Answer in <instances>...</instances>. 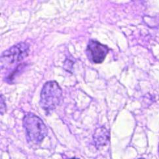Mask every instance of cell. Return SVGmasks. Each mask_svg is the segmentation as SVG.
Segmentation results:
<instances>
[{"mask_svg": "<svg viewBox=\"0 0 159 159\" xmlns=\"http://www.w3.org/2000/svg\"><path fill=\"white\" fill-rule=\"evenodd\" d=\"M29 51L30 47L26 43H20L13 46L3 52L1 57L2 65L3 64V66H8L20 62L28 56Z\"/></svg>", "mask_w": 159, "mask_h": 159, "instance_id": "obj_3", "label": "cell"}, {"mask_svg": "<svg viewBox=\"0 0 159 159\" xmlns=\"http://www.w3.org/2000/svg\"><path fill=\"white\" fill-rule=\"evenodd\" d=\"M109 53L107 46L100 43L96 40L90 39L87 48V54L89 59L94 64H101L105 60Z\"/></svg>", "mask_w": 159, "mask_h": 159, "instance_id": "obj_4", "label": "cell"}, {"mask_svg": "<svg viewBox=\"0 0 159 159\" xmlns=\"http://www.w3.org/2000/svg\"><path fill=\"white\" fill-rule=\"evenodd\" d=\"M6 111V106H5V100L3 98V96L2 94H1V113L3 115Z\"/></svg>", "mask_w": 159, "mask_h": 159, "instance_id": "obj_6", "label": "cell"}, {"mask_svg": "<svg viewBox=\"0 0 159 159\" xmlns=\"http://www.w3.org/2000/svg\"><path fill=\"white\" fill-rule=\"evenodd\" d=\"M139 159H144V158H139Z\"/></svg>", "mask_w": 159, "mask_h": 159, "instance_id": "obj_9", "label": "cell"}, {"mask_svg": "<svg viewBox=\"0 0 159 159\" xmlns=\"http://www.w3.org/2000/svg\"><path fill=\"white\" fill-rule=\"evenodd\" d=\"M70 159H79V158H70Z\"/></svg>", "mask_w": 159, "mask_h": 159, "instance_id": "obj_7", "label": "cell"}, {"mask_svg": "<svg viewBox=\"0 0 159 159\" xmlns=\"http://www.w3.org/2000/svg\"><path fill=\"white\" fill-rule=\"evenodd\" d=\"M93 139L95 146L98 149L106 146L109 143V131L103 126L97 128L93 135Z\"/></svg>", "mask_w": 159, "mask_h": 159, "instance_id": "obj_5", "label": "cell"}, {"mask_svg": "<svg viewBox=\"0 0 159 159\" xmlns=\"http://www.w3.org/2000/svg\"><path fill=\"white\" fill-rule=\"evenodd\" d=\"M23 126L28 142L39 144L47 135V128L43 121L38 116L28 113L23 119Z\"/></svg>", "mask_w": 159, "mask_h": 159, "instance_id": "obj_1", "label": "cell"}, {"mask_svg": "<svg viewBox=\"0 0 159 159\" xmlns=\"http://www.w3.org/2000/svg\"><path fill=\"white\" fill-rule=\"evenodd\" d=\"M158 154H159V145H158Z\"/></svg>", "mask_w": 159, "mask_h": 159, "instance_id": "obj_8", "label": "cell"}, {"mask_svg": "<svg viewBox=\"0 0 159 159\" xmlns=\"http://www.w3.org/2000/svg\"><path fill=\"white\" fill-rule=\"evenodd\" d=\"M62 91L55 81H48L44 84L40 95V106L47 113L56 109L62 101Z\"/></svg>", "mask_w": 159, "mask_h": 159, "instance_id": "obj_2", "label": "cell"}]
</instances>
